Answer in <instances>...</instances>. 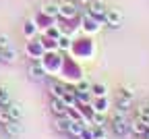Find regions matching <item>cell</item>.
<instances>
[{"label":"cell","mask_w":149,"mask_h":139,"mask_svg":"<svg viewBox=\"0 0 149 139\" xmlns=\"http://www.w3.org/2000/svg\"><path fill=\"white\" fill-rule=\"evenodd\" d=\"M104 139H106V137H104Z\"/></svg>","instance_id":"cell-36"},{"label":"cell","mask_w":149,"mask_h":139,"mask_svg":"<svg viewBox=\"0 0 149 139\" xmlns=\"http://www.w3.org/2000/svg\"><path fill=\"white\" fill-rule=\"evenodd\" d=\"M66 93V85L60 83V81H52L50 83V95L52 98H62Z\"/></svg>","instance_id":"cell-17"},{"label":"cell","mask_w":149,"mask_h":139,"mask_svg":"<svg viewBox=\"0 0 149 139\" xmlns=\"http://www.w3.org/2000/svg\"><path fill=\"white\" fill-rule=\"evenodd\" d=\"M4 108L10 112L13 121H21V118H23V108H21V104H19V102H8Z\"/></svg>","instance_id":"cell-15"},{"label":"cell","mask_w":149,"mask_h":139,"mask_svg":"<svg viewBox=\"0 0 149 139\" xmlns=\"http://www.w3.org/2000/svg\"><path fill=\"white\" fill-rule=\"evenodd\" d=\"M27 54H29V58H33V60H42L44 54H46L44 42H40V39H31V42L27 44Z\"/></svg>","instance_id":"cell-7"},{"label":"cell","mask_w":149,"mask_h":139,"mask_svg":"<svg viewBox=\"0 0 149 139\" xmlns=\"http://www.w3.org/2000/svg\"><path fill=\"white\" fill-rule=\"evenodd\" d=\"M81 29L85 31V35H95L100 29H102V21H97V19H93L91 15H83L81 17Z\"/></svg>","instance_id":"cell-4"},{"label":"cell","mask_w":149,"mask_h":139,"mask_svg":"<svg viewBox=\"0 0 149 139\" xmlns=\"http://www.w3.org/2000/svg\"><path fill=\"white\" fill-rule=\"evenodd\" d=\"M74 2H79V4H89L91 0H74Z\"/></svg>","instance_id":"cell-32"},{"label":"cell","mask_w":149,"mask_h":139,"mask_svg":"<svg viewBox=\"0 0 149 139\" xmlns=\"http://www.w3.org/2000/svg\"><path fill=\"white\" fill-rule=\"evenodd\" d=\"M0 62H2V56H0Z\"/></svg>","instance_id":"cell-35"},{"label":"cell","mask_w":149,"mask_h":139,"mask_svg":"<svg viewBox=\"0 0 149 139\" xmlns=\"http://www.w3.org/2000/svg\"><path fill=\"white\" fill-rule=\"evenodd\" d=\"M50 110H52L54 116H66L68 106L64 104L62 98H52V100H50Z\"/></svg>","instance_id":"cell-10"},{"label":"cell","mask_w":149,"mask_h":139,"mask_svg":"<svg viewBox=\"0 0 149 139\" xmlns=\"http://www.w3.org/2000/svg\"><path fill=\"white\" fill-rule=\"evenodd\" d=\"M147 131H149V127H147L143 121H139L137 116L133 118V121H128V133H133L135 137H145Z\"/></svg>","instance_id":"cell-9"},{"label":"cell","mask_w":149,"mask_h":139,"mask_svg":"<svg viewBox=\"0 0 149 139\" xmlns=\"http://www.w3.org/2000/svg\"><path fill=\"white\" fill-rule=\"evenodd\" d=\"M37 27H40V25H37V21L29 19V21L25 23V27H23V31H25V35H27V37H33V35L37 33Z\"/></svg>","instance_id":"cell-23"},{"label":"cell","mask_w":149,"mask_h":139,"mask_svg":"<svg viewBox=\"0 0 149 139\" xmlns=\"http://www.w3.org/2000/svg\"><path fill=\"white\" fill-rule=\"evenodd\" d=\"M85 129H87V127H85V123H83V118H81V121H70L68 133H66V135H70V137H74V139H79L81 133H83Z\"/></svg>","instance_id":"cell-14"},{"label":"cell","mask_w":149,"mask_h":139,"mask_svg":"<svg viewBox=\"0 0 149 139\" xmlns=\"http://www.w3.org/2000/svg\"><path fill=\"white\" fill-rule=\"evenodd\" d=\"M8 46H10L8 35H6V33H0V50H4V48H8Z\"/></svg>","instance_id":"cell-30"},{"label":"cell","mask_w":149,"mask_h":139,"mask_svg":"<svg viewBox=\"0 0 149 139\" xmlns=\"http://www.w3.org/2000/svg\"><path fill=\"white\" fill-rule=\"evenodd\" d=\"M135 116L139 121H143L147 127H149V104H141L137 110H135Z\"/></svg>","instance_id":"cell-19"},{"label":"cell","mask_w":149,"mask_h":139,"mask_svg":"<svg viewBox=\"0 0 149 139\" xmlns=\"http://www.w3.org/2000/svg\"><path fill=\"white\" fill-rule=\"evenodd\" d=\"M145 139H149V131H147V135H145Z\"/></svg>","instance_id":"cell-33"},{"label":"cell","mask_w":149,"mask_h":139,"mask_svg":"<svg viewBox=\"0 0 149 139\" xmlns=\"http://www.w3.org/2000/svg\"><path fill=\"white\" fill-rule=\"evenodd\" d=\"M81 50L77 56L79 58H91L93 56V52H95V46H93V42L89 37H83V39H77V42H72V46H70V50Z\"/></svg>","instance_id":"cell-3"},{"label":"cell","mask_w":149,"mask_h":139,"mask_svg":"<svg viewBox=\"0 0 149 139\" xmlns=\"http://www.w3.org/2000/svg\"><path fill=\"white\" fill-rule=\"evenodd\" d=\"M135 139H145V137H135Z\"/></svg>","instance_id":"cell-34"},{"label":"cell","mask_w":149,"mask_h":139,"mask_svg":"<svg viewBox=\"0 0 149 139\" xmlns=\"http://www.w3.org/2000/svg\"><path fill=\"white\" fill-rule=\"evenodd\" d=\"M91 93H93V98H104V95H108V85L106 83H91Z\"/></svg>","instance_id":"cell-21"},{"label":"cell","mask_w":149,"mask_h":139,"mask_svg":"<svg viewBox=\"0 0 149 139\" xmlns=\"http://www.w3.org/2000/svg\"><path fill=\"white\" fill-rule=\"evenodd\" d=\"M93 125H102V127H106V114H102V112H93V116H91V127Z\"/></svg>","instance_id":"cell-27"},{"label":"cell","mask_w":149,"mask_h":139,"mask_svg":"<svg viewBox=\"0 0 149 139\" xmlns=\"http://www.w3.org/2000/svg\"><path fill=\"white\" fill-rule=\"evenodd\" d=\"M110 127H112V131H114L116 135H120V137L128 135V118H126V112L124 110H116L114 114H112Z\"/></svg>","instance_id":"cell-2"},{"label":"cell","mask_w":149,"mask_h":139,"mask_svg":"<svg viewBox=\"0 0 149 139\" xmlns=\"http://www.w3.org/2000/svg\"><path fill=\"white\" fill-rule=\"evenodd\" d=\"M133 102H135V87L126 83V85H122V87L118 89V93H116V108L128 112L130 106H133Z\"/></svg>","instance_id":"cell-1"},{"label":"cell","mask_w":149,"mask_h":139,"mask_svg":"<svg viewBox=\"0 0 149 139\" xmlns=\"http://www.w3.org/2000/svg\"><path fill=\"white\" fill-rule=\"evenodd\" d=\"M68 125H70L68 116H56V121H54V129L58 133H68Z\"/></svg>","instance_id":"cell-18"},{"label":"cell","mask_w":149,"mask_h":139,"mask_svg":"<svg viewBox=\"0 0 149 139\" xmlns=\"http://www.w3.org/2000/svg\"><path fill=\"white\" fill-rule=\"evenodd\" d=\"M56 42H58V50L68 52V50H70V46H72V37H70V35H66V33H62L58 39H56Z\"/></svg>","instance_id":"cell-20"},{"label":"cell","mask_w":149,"mask_h":139,"mask_svg":"<svg viewBox=\"0 0 149 139\" xmlns=\"http://www.w3.org/2000/svg\"><path fill=\"white\" fill-rule=\"evenodd\" d=\"M60 35H62V29H60L58 25H54V23L46 29V37H50V39H58Z\"/></svg>","instance_id":"cell-25"},{"label":"cell","mask_w":149,"mask_h":139,"mask_svg":"<svg viewBox=\"0 0 149 139\" xmlns=\"http://www.w3.org/2000/svg\"><path fill=\"white\" fill-rule=\"evenodd\" d=\"M29 75H31L33 79H37V81H40V79H44V77L48 75L44 62H42V60H33V62L29 65Z\"/></svg>","instance_id":"cell-11"},{"label":"cell","mask_w":149,"mask_h":139,"mask_svg":"<svg viewBox=\"0 0 149 139\" xmlns=\"http://www.w3.org/2000/svg\"><path fill=\"white\" fill-rule=\"evenodd\" d=\"M10 121H13V116H10V112H8V110H6V108L2 106V108H0V125L4 127V125H8Z\"/></svg>","instance_id":"cell-28"},{"label":"cell","mask_w":149,"mask_h":139,"mask_svg":"<svg viewBox=\"0 0 149 139\" xmlns=\"http://www.w3.org/2000/svg\"><path fill=\"white\" fill-rule=\"evenodd\" d=\"M40 13L46 15V17L56 19V17H60V4H58V2H44L42 8H40Z\"/></svg>","instance_id":"cell-13"},{"label":"cell","mask_w":149,"mask_h":139,"mask_svg":"<svg viewBox=\"0 0 149 139\" xmlns=\"http://www.w3.org/2000/svg\"><path fill=\"white\" fill-rule=\"evenodd\" d=\"M60 17L64 19V21H74V19L79 17V8L74 2H60Z\"/></svg>","instance_id":"cell-8"},{"label":"cell","mask_w":149,"mask_h":139,"mask_svg":"<svg viewBox=\"0 0 149 139\" xmlns=\"http://www.w3.org/2000/svg\"><path fill=\"white\" fill-rule=\"evenodd\" d=\"M4 131H6V135H10V137L23 135V127H21V123H19V121H10L8 125H4Z\"/></svg>","instance_id":"cell-16"},{"label":"cell","mask_w":149,"mask_h":139,"mask_svg":"<svg viewBox=\"0 0 149 139\" xmlns=\"http://www.w3.org/2000/svg\"><path fill=\"white\" fill-rule=\"evenodd\" d=\"M74 89H77L79 93H87V91H91V81H87V79H79L77 83H74Z\"/></svg>","instance_id":"cell-24"},{"label":"cell","mask_w":149,"mask_h":139,"mask_svg":"<svg viewBox=\"0 0 149 139\" xmlns=\"http://www.w3.org/2000/svg\"><path fill=\"white\" fill-rule=\"evenodd\" d=\"M91 108H93V112L106 114V112L110 110V100H108V95H104V98H93V100H91Z\"/></svg>","instance_id":"cell-12"},{"label":"cell","mask_w":149,"mask_h":139,"mask_svg":"<svg viewBox=\"0 0 149 139\" xmlns=\"http://www.w3.org/2000/svg\"><path fill=\"white\" fill-rule=\"evenodd\" d=\"M8 102H10V91H8L6 85L0 83V106H6Z\"/></svg>","instance_id":"cell-26"},{"label":"cell","mask_w":149,"mask_h":139,"mask_svg":"<svg viewBox=\"0 0 149 139\" xmlns=\"http://www.w3.org/2000/svg\"><path fill=\"white\" fill-rule=\"evenodd\" d=\"M91 131H93V137L95 139H104L106 137V127H102V125H93Z\"/></svg>","instance_id":"cell-29"},{"label":"cell","mask_w":149,"mask_h":139,"mask_svg":"<svg viewBox=\"0 0 149 139\" xmlns=\"http://www.w3.org/2000/svg\"><path fill=\"white\" fill-rule=\"evenodd\" d=\"M106 13H108V8H106V4L102 2V0H91V2L87 4V15H91L93 19H97V21H102V23L106 19Z\"/></svg>","instance_id":"cell-5"},{"label":"cell","mask_w":149,"mask_h":139,"mask_svg":"<svg viewBox=\"0 0 149 139\" xmlns=\"http://www.w3.org/2000/svg\"><path fill=\"white\" fill-rule=\"evenodd\" d=\"M0 56H2V62H15L17 60V50L8 46L4 50H0Z\"/></svg>","instance_id":"cell-22"},{"label":"cell","mask_w":149,"mask_h":139,"mask_svg":"<svg viewBox=\"0 0 149 139\" xmlns=\"http://www.w3.org/2000/svg\"><path fill=\"white\" fill-rule=\"evenodd\" d=\"M104 25H108L110 29H120V25H122V13L118 8H108L106 19H104Z\"/></svg>","instance_id":"cell-6"},{"label":"cell","mask_w":149,"mask_h":139,"mask_svg":"<svg viewBox=\"0 0 149 139\" xmlns=\"http://www.w3.org/2000/svg\"><path fill=\"white\" fill-rule=\"evenodd\" d=\"M147 104H149V102H147Z\"/></svg>","instance_id":"cell-37"},{"label":"cell","mask_w":149,"mask_h":139,"mask_svg":"<svg viewBox=\"0 0 149 139\" xmlns=\"http://www.w3.org/2000/svg\"><path fill=\"white\" fill-rule=\"evenodd\" d=\"M79 139H95V137H93V131H91V127H87L83 133H81V137Z\"/></svg>","instance_id":"cell-31"}]
</instances>
